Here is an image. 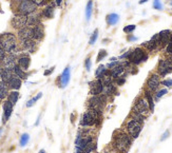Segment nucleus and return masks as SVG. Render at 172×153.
I'll return each instance as SVG.
<instances>
[{
    "instance_id": "60",
    "label": "nucleus",
    "mask_w": 172,
    "mask_h": 153,
    "mask_svg": "<svg viewBox=\"0 0 172 153\" xmlns=\"http://www.w3.org/2000/svg\"><path fill=\"white\" fill-rule=\"evenodd\" d=\"M170 4H171V5H172V0H171V2H170Z\"/></svg>"
},
{
    "instance_id": "3",
    "label": "nucleus",
    "mask_w": 172,
    "mask_h": 153,
    "mask_svg": "<svg viewBox=\"0 0 172 153\" xmlns=\"http://www.w3.org/2000/svg\"><path fill=\"white\" fill-rule=\"evenodd\" d=\"M101 114H102L101 112L89 109L88 111H86L82 114V117L80 119V126L86 128L98 125L101 121Z\"/></svg>"
},
{
    "instance_id": "33",
    "label": "nucleus",
    "mask_w": 172,
    "mask_h": 153,
    "mask_svg": "<svg viewBox=\"0 0 172 153\" xmlns=\"http://www.w3.org/2000/svg\"><path fill=\"white\" fill-rule=\"evenodd\" d=\"M18 98H19V92L18 91H12L7 94V100H9L13 106L16 104V102H18Z\"/></svg>"
},
{
    "instance_id": "19",
    "label": "nucleus",
    "mask_w": 172,
    "mask_h": 153,
    "mask_svg": "<svg viewBox=\"0 0 172 153\" xmlns=\"http://www.w3.org/2000/svg\"><path fill=\"white\" fill-rule=\"evenodd\" d=\"M30 63H31V57L28 54H22V55H20L17 58V65L22 70H24V71H26L29 69Z\"/></svg>"
},
{
    "instance_id": "48",
    "label": "nucleus",
    "mask_w": 172,
    "mask_h": 153,
    "mask_svg": "<svg viewBox=\"0 0 172 153\" xmlns=\"http://www.w3.org/2000/svg\"><path fill=\"white\" fill-rule=\"evenodd\" d=\"M169 135H170L169 130L165 131V132L163 133V135H162V137H160V142H164V140H166V139H167L168 137H169Z\"/></svg>"
},
{
    "instance_id": "24",
    "label": "nucleus",
    "mask_w": 172,
    "mask_h": 153,
    "mask_svg": "<svg viewBox=\"0 0 172 153\" xmlns=\"http://www.w3.org/2000/svg\"><path fill=\"white\" fill-rule=\"evenodd\" d=\"M116 93V87L115 85L112 82H109V84H104V90H102V94L106 96H111L114 95Z\"/></svg>"
},
{
    "instance_id": "54",
    "label": "nucleus",
    "mask_w": 172,
    "mask_h": 153,
    "mask_svg": "<svg viewBox=\"0 0 172 153\" xmlns=\"http://www.w3.org/2000/svg\"><path fill=\"white\" fill-rule=\"evenodd\" d=\"M147 1H148V0H140L138 3H140V4H144V3H146Z\"/></svg>"
},
{
    "instance_id": "55",
    "label": "nucleus",
    "mask_w": 172,
    "mask_h": 153,
    "mask_svg": "<svg viewBox=\"0 0 172 153\" xmlns=\"http://www.w3.org/2000/svg\"><path fill=\"white\" fill-rule=\"evenodd\" d=\"M117 60V58L116 57H112V58H110V61H116Z\"/></svg>"
},
{
    "instance_id": "52",
    "label": "nucleus",
    "mask_w": 172,
    "mask_h": 153,
    "mask_svg": "<svg viewBox=\"0 0 172 153\" xmlns=\"http://www.w3.org/2000/svg\"><path fill=\"white\" fill-rule=\"evenodd\" d=\"M54 69H55V68L53 67V68H51V69H50V70H47V71H44L43 74L46 75V76H47V75H50V74H51V73L54 71Z\"/></svg>"
},
{
    "instance_id": "58",
    "label": "nucleus",
    "mask_w": 172,
    "mask_h": 153,
    "mask_svg": "<svg viewBox=\"0 0 172 153\" xmlns=\"http://www.w3.org/2000/svg\"><path fill=\"white\" fill-rule=\"evenodd\" d=\"M14 1H16V2H21V1H24V0H14Z\"/></svg>"
},
{
    "instance_id": "42",
    "label": "nucleus",
    "mask_w": 172,
    "mask_h": 153,
    "mask_svg": "<svg viewBox=\"0 0 172 153\" xmlns=\"http://www.w3.org/2000/svg\"><path fill=\"white\" fill-rule=\"evenodd\" d=\"M160 84L165 86L166 88H171L172 87V79L171 78H167V79H164L163 81H160Z\"/></svg>"
},
{
    "instance_id": "36",
    "label": "nucleus",
    "mask_w": 172,
    "mask_h": 153,
    "mask_svg": "<svg viewBox=\"0 0 172 153\" xmlns=\"http://www.w3.org/2000/svg\"><path fill=\"white\" fill-rule=\"evenodd\" d=\"M41 97H42V93H38V94L35 96V97H33L32 99H30L28 102H26V107H28V108L33 107V106L35 104V102H37L38 99H40V98H41Z\"/></svg>"
},
{
    "instance_id": "57",
    "label": "nucleus",
    "mask_w": 172,
    "mask_h": 153,
    "mask_svg": "<svg viewBox=\"0 0 172 153\" xmlns=\"http://www.w3.org/2000/svg\"><path fill=\"white\" fill-rule=\"evenodd\" d=\"M1 73H2V69H1V67H0V79H1Z\"/></svg>"
},
{
    "instance_id": "2",
    "label": "nucleus",
    "mask_w": 172,
    "mask_h": 153,
    "mask_svg": "<svg viewBox=\"0 0 172 153\" xmlns=\"http://www.w3.org/2000/svg\"><path fill=\"white\" fill-rule=\"evenodd\" d=\"M0 46L7 54H16L19 51L17 38L13 33H3L0 35Z\"/></svg>"
},
{
    "instance_id": "26",
    "label": "nucleus",
    "mask_w": 172,
    "mask_h": 153,
    "mask_svg": "<svg viewBox=\"0 0 172 153\" xmlns=\"http://www.w3.org/2000/svg\"><path fill=\"white\" fill-rule=\"evenodd\" d=\"M41 16L46 19H52L54 17V4H48L41 12Z\"/></svg>"
},
{
    "instance_id": "28",
    "label": "nucleus",
    "mask_w": 172,
    "mask_h": 153,
    "mask_svg": "<svg viewBox=\"0 0 172 153\" xmlns=\"http://www.w3.org/2000/svg\"><path fill=\"white\" fill-rule=\"evenodd\" d=\"M106 21L109 26H115L117 24L119 21V15L116 13H111V14H108L106 17Z\"/></svg>"
},
{
    "instance_id": "30",
    "label": "nucleus",
    "mask_w": 172,
    "mask_h": 153,
    "mask_svg": "<svg viewBox=\"0 0 172 153\" xmlns=\"http://www.w3.org/2000/svg\"><path fill=\"white\" fill-rule=\"evenodd\" d=\"M13 73H14L17 77H19L20 79H26V78H28V73H26L24 70L21 69L18 65H15L14 70H13Z\"/></svg>"
},
{
    "instance_id": "53",
    "label": "nucleus",
    "mask_w": 172,
    "mask_h": 153,
    "mask_svg": "<svg viewBox=\"0 0 172 153\" xmlns=\"http://www.w3.org/2000/svg\"><path fill=\"white\" fill-rule=\"evenodd\" d=\"M61 2H62V0H55V4L57 5V7H60Z\"/></svg>"
},
{
    "instance_id": "9",
    "label": "nucleus",
    "mask_w": 172,
    "mask_h": 153,
    "mask_svg": "<svg viewBox=\"0 0 172 153\" xmlns=\"http://www.w3.org/2000/svg\"><path fill=\"white\" fill-rule=\"evenodd\" d=\"M133 112L138 114H142V115L146 116L149 113L150 109H149V104L147 102L146 98L145 97H140L135 100V104L133 106Z\"/></svg>"
},
{
    "instance_id": "56",
    "label": "nucleus",
    "mask_w": 172,
    "mask_h": 153,
    "mask_svg": "<svg viewBox=\"0 0 172 153\" xmlns=\"http://www.w3.org/2000/svg\"><path fill=\"white\" fill-rule=\"evenodd\" d=\"M38 153H46V150H43V149H41V150H40Z\"/></svg>"
},
{
    "instance_id": "39",
    "label": "nucleus",
    "mask_w": 172,
    "mask_h": 153,
    "mask_svg": "<svg viewBox=\"0 0 172 153\" xmlns=\"http://www.w3.org/2000/svg\"><path fill=\"white\" fill-rule=\"evenodd\" d=\"M97 38H98V30L96 29V30L93 32V34L91 35L90 40H89V43H90L91 46H93V44L96 42V40H97Z\"/></svg>"
},
{
    "instance_id": "37",
    "label": "nucleus",
    "mask_w": 172,
    "mask_h": 153,
    "mask_svg": "<svg viewBox=\"0 0 172 153\" xmlns=\"http://www.w3.org/2000/svg\"><path fill=\"white\" fill-rule=\"evenodd\" d=\"M168 93V89L165 88V89H160V90H157L155 93V100H158L160 98L163 97L165 94H167Z\"/></svg>"
},
{
    "instance_id": "12",
    "label": "nucleus",
    "mask_w": 172,
    "mask_h": 153,
    "mask_svg": "<svg viewBox=\"0 0 172 153\" xmlns=\"http://www.w3.org/2000/svg\"><path fill=\"white\" fill-rule=\"evenodd\" d=\"M89 86H90V94L92 96L99 95L104 90V84H102L101 79H96L94 81H91V82H89Z\"/></svg>"
},
{
    "instance_id": "27",
    "label": "nucleus",
    "mask_w": 172,
    "mask_h": 153,
    "mask_svg": "<svg viewBox=\"0 0 172 153\" xmlns=\"http://www.w3.org/2000/svg\"><path fill=\"white\" fill-rule=\"evenodd\" d=\"M108 75H110L109 70L106 69V67L104 65H100L99 67L97 68V70L95 71L96 79H102L105 76H108Z\"/></svg>"
},
{
    "instance_id": "20",
    "label": "nucleus",
    "mask_w": 172,
    "mask_h": 153,
    "mask_svg": "<svg viewBox=\"0 0 172 153\" xmlns=\"http://www.w3.org/2000/svg\"><path fill=\"white\" fill-rule=\"evenodd\" d=\"M44 38V28L41 23L33 28V39L36 41H40Z\"/></svg>"
},
{
    "instance_id": "61",
    "label": "nucleus",
    "mask_w": 172,
    "mask_h": 153,
    "mask_svg": "<svg viewBox=\"0 0 172 153\" xmlns=\"http://www.w3.org/2000/svg\"><path fill=\"white\" fill-rule=\"evenodd\" d=\"M1 100H2V99H1V98H0V102H1Z\"/></svg>"
},
{
    "instance_id": "41",
    "label": "nucleus",
    "mask_w": 172,
    "mask_h": 153,
    "mask_svg": "<svg viewBox=\"0 0 172 153\" xmlns=\"http://www.w3.org/2000/svg\"><path fill=\"white\" fill-rule=\"evenodd\" d=\"M136 29V26L135 24H130V26H127L123 28V32L127 33V34H132L133 31Z\"/></svg>"
},
{
    "instance_id": "44",
    "label": "nucleus",
    "mask_w": 172,
    "mask_h": 153,
    "mask_svg": "<svg viewBox=\"0 0 172 153\" xmlns=\"http://www.w3.org/2000/svg\"><path fill=\"white\" fill-rule=\"evenodd\" d=\"M166 53L168 55H172V39L168 42V44L166 46Z\"/></svg>"
},
{
    "instance_id": "6",
    "label": "nucleus",
    "mask_w": 172,
    "mask_h": 153,
    "mask_svg": "<svg viewBox=\"0 0 172 153\" xmlns=\"http://www.w3.org/2000/svg\"><path fill=\"white\" fill-rule=\"evenodd\" d=\"M143 129V124L137 121L136 119L132 118L131 117L127 123H126V130H127V133L130 135L132 138H137L140 136V132H142Z\"/></svg>"
},
{
    "instance_id": "7",
    "label": "nucleus",
    "mask_w": 172,
    "mask_h": 153,
    "mask_svg": "<svg viewBox=\"0 0 172 153\" xmlns=\"http://www.w3.org/2000/svg\"><path fill=\"white\" fill-rule=\"evenodd\" d=\"M37 7H38L33 0H24V1L19 2L17 10H18V14L29 16V15L36 13Z\"/></svg>"
},
{
    "instance_id": "29",
    "label": "nucleus",
    "mask_w": 172,
    "mask_h": 153,
    "mask_svg": "<svg viewBox=\"0 0 172 153\" xmlns=\"http://www.w3.org/2000/svg\"><path fill=\"white\" fill-rule=\"evenodd\" d=\"M145 98H146L147 102L149 104V109H150V112H153L154 111V99H153V96H152L151 92L148 90H145Z\"/></svg>"
},
{
    "instance_id": "15",
    "label": "nucleus",
    "mask_w": 172,
    "mask_h": 153,
    "mask_svg": "<svg viewBox=\"0 0 172 153\" xmlns=\"http://www.w3.org/2000/svg\"><path fill=\"white\" fill-rule=\"evenodd\" d=\"M70 79H71V68L70 67H67L63 72L61 73V75L59 76V87L60 88H65L68 86V84L70 82Z\"/></svg>"
},
{
    "instance_id": "23",
    "label": "nucleus",
    "mask_w": 172,
    "mask_h": 153,
    "mask_svg": "<svg viewBox=\"0 0 172 153\" xmlns=\"http://www.w3.org/2000/svg\"><path fill=\"white\" fill-rule=\"evenodd\" d=\"M40 16L36 13L34 14H31L28 16V19H26V26H31V28H34L37 24H40Z\"/></svg>"
},
{
    "instance_id": "50",
    "label": "nucleus",
    "mask_w": 172,
    "mask_h": 153,
    "mask_svg": "<svg viewBox=\"0 0 172 153\" xmlns=\"http://www.w3.org/2000/svg\"><path fill=\"white\" fill-rule=\"evenodd\" d=\"M127 39H128V41H136V40L138 39V38L135 37V36H133V35H128Z\"/></svg>"
},
{
    "instance_id": "4",
    "label": "nucleus",
    "mask_w": 172,
    "mask_h": 153,
    "mask_svg": "<svg viewBox=\"0 0 172 153\" xmlns=\"http://www.w3.org/2000/svg\"><path fill=\"white\" fill-rule=\"evenodd\" d=\"M149 55L147 51L143 48H135V49L131 50V53L128 57V61L133 65H138L140 63H145L148 59Z\"/></svg>"
},
{
    "instance_id": "14",
    "label": "nucleus",
    "mask_w": 172,
    "mask_h": 153,
    "mask_svg": "<svg viewBox=\"0 0 172 153\" xmlns=\"http://www.w3.org/2000/svg\"><path fill=\"white\" fill-rule=\"evenodd\" d=\"M26 19L28 16H24V15H16L14 18L12 19V26L13 28L17 29V30H20V29L26 26Z\"/></svg>"
},
{
    "instance_id": "1",
    "label": "nucleus",
    "mask_w": 172,
    "mask_h": 153,
    "mask_svg": "<svg viewBox=\"0 0 172 153\" xmlns=\"http://www.w3.org/2000/svg\"><path fill=\"white\" fill-rule=\"evenodd\" d=\"M132 145V137L127 132L123 131H117L113 136V143L112 147L118 153H126L128 152Z\"/></svg>"
},
{
    "instance_id": "59",
    "label": "nucleus",
    "mask_w": 172,
    "mask_h": 153,
    "mask_svg": "<svg viewBox=\"0 0 172 153\" xmlns=\"http://www.w3.org/2000/svg\"><path fill=\"white\" fill-rule=\"evenodd\" d=\"M1 132H2V128H0V134H1Z\"/></svg>"
},
{
    "instance_id": "13",
    "label": "nucleus",
    "mask_w": 172,
    "mask_h": 153,
    "mask_svg": "<svg viewBox=\"0 0 172 153\" xmlns=\"http://www.w3.org/2000/svg\"><path fill=\"white\" fill-rule=\"evenodd\" d=\"M1 63H2L3 65V69L13 71L15 65H17V57L14 54H7V55H5L4 59H3Z\"/></svg>"
},
{
    "instance_id": "51",
    "label": "nucleus",
    "mask_w": 172,
    "mask_h": 153,
    "mask_svg": "<svg viewBox=\"0 0 172 153\" xmlns=\"http://www.w3.org/2000/svg\"><path fill=\"white\" fill-rule=\"evenodd\" d=\"M115 152H117V151L115 150V149H114L113 147H112V151L109 150V149H107V150H104V151H102L101 153H115Z\"/></svg>"
},
{
    "instance_id": "11",
    "label": "nucleus",
    "mask_w": 172,
    "mask_h": 153,
    "mask_svg": "<svg viewBox=\"0 0 172 153\" xmlns=\"http://www.w3.org/2000/svg\"><path fill=\"white\" fill-rule=\"evenodd\" d=\"M172 39V31L170 30H164L158 33V48H165L168 44V42Z\"/></svg>"
},
{
    "instance_id": "40",
    "label": "nucleus",
    "mask_w": 172,
    "mask_h": 153,
    "mask_svg": "<svg viewBox=\"0 0 172 153\" xmlns=\"http://www.w3.org/2000/svg\"><path fill=\"white\" fill-rule=\"evenodd\" d=\"M152 7H153V9L157 10V11H162V10L164 9L163 3L160 2V0H154V1H153V4H152Z\"/></svg>"
},
{
    "instance_id": "18",
    "label": "nucleus",
    "mask_w": 172,
    "mask_h": 153,
    "mask_svg": "<svg viewBox=\"0 0 172 153\" xmlns=\"http://www.w3.org/2000/svg\"><path fill=\"white\" fill-rule=\"evenodd\" d=\"M21 46L24 51L29 52V53H34L37 49V41L34 39H29L21 41Z\"/></svg>"
},
{
    "instance_id": "34",
    "label": "nucleus",
    "mask_w": 172,
    "mask_h": 153,
    "mask_svg": "<svg viewBox=\"0 0 172 153\" xmlns=\"http://www.w3.org/2000/svg\"><path fill=\"white\" fill-rule=\"evenodd\" d=\"M92 12H93V1L89 0L86 7V19L87 21H90L91 17H92Z\"/></svg>"
},
{
    "instance_id": "10",
    "label": "nucleus",
    "mask_w": 172,
    "mask_h": 153,
    "mask_svg": "<svg viewBox=\"0 0 172 153\" xmlns=\"http://www.w3.org/2000/svg\"><path fill=\"white\" fill-rule=\"evenodd\" d=\"M160 85V76L157 73H152L150 76H149L148 80H147V90L150 91V92H156L158 90V87Z\"/></svg>"
},
{
    "instance_id": "21",
    "label": "nucleus",
    "mask_w": 172,
    "mask_h": 153,
    "mask_svg": "<svg viewBox=\"0 0 172 153\" xmlns=\"http://www.w3.org/2000/svg\"><path fill=\"white\" fill-rule=\"evenodd\" d=\"M13 106L9 100H5L4 104H3V124H5L7 121V119L11 117L13 112Z\"/></svg>"
},
{
    "instance_id": "49",
    "label": "nucleus",
    "mask_w": 172,
    "mask_h": 153,
    "mask_svg": "<svg viewBox=\"0 0 172 153\" xmlns=\"http://www.w3.org/2000/svg\"><path fill=\"white\" fill-rule=\"evenodd\" d=\"M33 1L36 3V5H37V7H41V5L47 4L46 0H33Z\"/></svg>"
},
{
    "instance_id": "25",
    "label": "nucleus",
    "mask_w": 172,
    "mask_h": 153,
    "mask_svg": "<svg viewBox=\"0 0 172 153\" xmlns=\"http://www.w3.org/2000/svg\"><path fill=\"white\" fill-rule=\"evenodd\" d=\"M143 46L145 48L146 51H150V52H153L155 50L160 49L158 48V43H157V40H154V39H150L149 41H146L143 43Z\"/></svg>"
},
{
    "instance_id": "17",
    "label": "nucleus",
    "mask_w": 172,
    "mask_h": 153,
    "mask_svg": "<svg viewBox=\"0 0 172 153\" xmlns=\"http://www.w3.org/2000/svg\"><path fill=\"white\" fill-rule=\"evenodd\" d=\"M126 72V68L123 65V63H119L117 65L116 67L112 68V69L109 70V73H110V76H111L112 79H116L118 77L123 76V74Z\"/></svg>"
},
{
    "instance_id": "22",
    "label": "nucleus",
    "mask_w": 172,
    "mask_h": 153,
    "mask_svg": "<svg viewBox=\"0 0 172 153\" xmlns=\"http://www.w3.org/2000/svg\"><path fill=\"white\" fill-rule=\"evenodd\" d=\"M7 87H9L10 89H12V90L14 91H17L19 90V89L21 88V85H22V81H21V79L19 78V77H17L16 75H13V77L11 79H10V81L7 82Z\"/></svg>"
},
{
    "instance_id": "45",
    "label": "nucleus",
    "mask_w": 172,
    "mask_h": 153,
    "mask_svg": "<svg viewBox=\"0 0 172 153\" xmlns=\"http://www.w3.org/2000/svg\"><path fill=\"white\" fill-rule=\"evenodd\" d=\"M125 81H126V78L123 76H121L115 79V82H116L117 86H123V85L125 84Z\"/></svg>"
},
{
    "instance_id": "43",
    "label": "nucleus",
    "mask_w": 172,
    "mask_h": 153,
    "mask_svg": "<svg viewBox=\"0 0 172 153\" xmlns=\"http://www.w3.org/2000/svg\"><path fill=\"white\" fill-rule=\"evenodd\" d=\"M85 67H86V70L87 71H91V68H92V61H91V58L90 57H88L85 60Z\"/></svg>"
},
{
    "instance_id": "35",
    "label": "nucleus",
    "mask_w": 172,
    "mask_h": 153,
    "mask_svg": "<svg viewBox=\"0 0 172 153\" xmlns=\"http://www.w3.org/2000/svg\"><path fill=\"white\" fill-rule=\"evenodd\" d=\"M29 140H30V135L28 133H24V134L20 136V139H19V145L20 147H26L28 145Z\"/></svg>"
},
{
    "instance_id": "31",
    "label": "nucleus",
    "mask_w": 172,
    "mask_h": 153,
    "mask_svg": "<svg viewBox=\"0 0 172 153\" xmlns=\"http://www.w3.org/2000/svg\"><path fill=\"white\" fill-rule=\"evenodd\" d=\"M14 73L11 70H7V69H2V73H1V80L5 84H7L10 81V79L12 78Z\"/></svg>"
},
{
    "instance_id": "8",
    "label": "nucleus",
    "mask_w": 172,
    "mask_h": 153,
    "mask_svg": "<svg viewBox=\"0 0 172 153\" xmlns=\"http://www.w3.org/2000/svg\"><path fill=\"white\" fill-rule=\"evenodd\" d=\"M172 72V55H169V58L160 59L157 67V74L160 76H166Z\"/></svg>"
},
{
    "instance_id": "38",
    "label": "nucleus",
    "mask_w": 172,
    "mask_h": 153,
    "mask_svg": "<svg viewBox=\"0 0 172 153\" xmlns=\"http://www.w3.org/2000/svg\"><path fill=\"white\" fill-rule=\"evenodd\" d=\"M107 55H108V52L106 51V50L101 49L99 52H98V55H97V58H96V61H97V63L101 61L102 59H104V58L107 57Z\"/></svg>"
},
{
    "instance_id": "16",
    "label": "nucleus",
    "mask_w": 172,
    "mask_h": 153,
    "mask_svg": "<svg viewBox=\"0 0 172 153\" xmlns=\"http://www.w3.org/2000/svg\"><path fill=\"white\" fill-rule=\"evenodd\" d=\"M18 38L20 41L33 39V28L31 26H24V28L18 30Z\"/></svg>"
},
{
    "instance_id": "32",
    "label": "nucleus",
    "mask_w": 172,
    "mask_h": 153,
    "mask_svg": "<svg viewBox=\"0 0 172 153\" xmlns=\"http://www.w3.org/2000/svg\"><path fill=\"white\" fill-rule=\"evenodd\" d=\"M9 94V87L5 82H3L2 80H0V98L4 99Z\"/></svg>"
},
{
    "instance_id": "5",
    "label": "nucleus",
    "mask_w": 172,
    "mask_h": 153,
    "mask_svg": "<svg viewBox=\"0 0 172 153\" xmlns=\"http://www.w3.org/2000/svg\"><path fill=\"white\" fill-rule=\"evenodd\" d=\"M108 100V96L104 95V94H99V95H93L89 99L88 102V107L89 109L96 110L98 112H101L104 110V107L106 106Z\"/></svg>"
},
{
    "instance_id": "47",
    "label": "nucleus",
    "mask_w": 172,
    "mask_h": 153,
    "mask_svg": "<svg viewBox=\"0 0 172 153\" xmlns=\"http://www.w3.org/2000/svg\"><path fill=\"white\" fill-rule=\"evenodd\" d=\"M5 55H7V52L3 50V48L1 46H0V61H2L3 59H4Z\"/></svg>"
},
{
    "instance_id": "46",
    "label": "nucleus",
    "mask_w": 172,
    "mask_h": 153,
    "mask_svg": "<svg viewBox=\"0 0 172 153\" xmlns=\"http://www.w3.org/2000/svg\"><path fill=\"white\" fill-rule=\"evenodd\" d=\"M119 63H119L118 60H116V61H110V63L107 65V68L110 70V69H112V68L116 67V65H119Z\"/></svg>"
}]
</instances>
